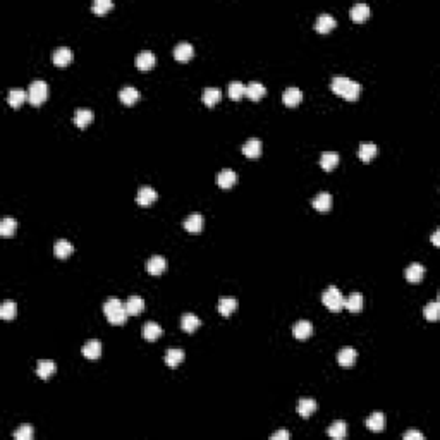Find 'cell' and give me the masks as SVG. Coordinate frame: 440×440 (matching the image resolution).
Returning a JSON list of instances; mask_svg holds the SVG:
<instances>
[{
  "mask_svg": "<svg viewBox=\"0 0 440 440\" xmlns=\"http://www.w3.org/2000/svg\"><path fill=\"white\" fill-rule=\"evenodd\" d=\"M330 88L334 93L344 96L346 100H356L361 93V84L346 76H334L330 79Z\"/></svg>",
  "mask_w": 440,
  "mask_h": 440,
  "instance_id": "cell-1",
  "label": "cell"
},
{
  "mask_svg": "<svg viewBox=\"0 0 440 440\" xmlns=\"http://www.w3.org/2000/svg\"><path fill=\"white\" fill-rule=\"evenodd\" d=\"M322 303L330 311H341L344 308V296L336 286H329L322 294Z\"/></svg>",
  "mask_w": 440,
  "mask_h": 440,
  "instance_id": "cell-2",
  "label": "cell"
},
{
  "mask_svg": "<svg viewBox=\"0 0 440 440\" xmlns=\"http://www.w3.org/2000/svg\"><path fill=\"white\" fill-rule=\"evenodd\" d=\"M48 96V84L41 79H34L28 88V102L31 105H41Z\"/></svg>",
  "mask_w": 440,
  "mask_h": 440,
  "instance_id": "cell-3",
  "label": "cell"
},
{
  "mask_svg": "<svg viewBox=\"0 0 440 440\" xmlns=\"http://www.w3.org/2000/svg\"><path fill=\"white\" fill-rule=\"evenodd\" d=\"M157 198H158V193L151 188V186H141V188L138 189V193H136V203L146 206L153 203Z\"/></svg>",
  "mask_w": 440,
  "mask_h": 440,
  "instance_id": "cell-4",
  "label": "cell"
},
{
  "mask_svg": "<svg viewBox=\"0 0 440 440\" xmlns=\"http://www.w3.org/2000/svg\"><path fill=\"white\" fill-rule=\"evenodd\" d=\"M336 24H337V19L334 17L332 14L323 12L318 15L317 21H315V29H317L318 33H329V31L336 28Z\"/></svg>",
  "mask_w": 440,
  "mask_h": 440,
  "instance_id": "cell-5",
  "label": "cell"
},
{
  "mask_svg": "<svg viewBox=\"0 0 440 440\" xmlns=\"http://www.w3.org/2000/svg\"><path fill=\"white\" fill-rule=\"evenodd\" d=\"M155 62H157V55H155L153 52H150V50H143V52H139L138 55L134 57L136 67L143 69V71H146V69H151L155 65Z\"/></svg>",
  "mask_w": 440,
  "mask_h": 440,
  "instance_id": "cell-6",
  "label": "cell"
},
{
  "mask_svg": "<svg viewBox=\"0 0 440 440\" xmlns=\"http://www.w3.org/2000/svg\"><path fill=\"white\" fill-rule=\"evenodd\" d=\"M332 203H334L332 194L327 193V191H322V193H318L317 196L311 200V205H313L315 208L318 210V212H329V210L332 208Z\"/></svg>",
  "mask_w": 440,
  "mask_h": 440,
  "instance_id": "cell-7",
  "label": "cell"
},
{
  "mask_svg": "<svg viewBox=\"0 0 440 440\" xmlns=\"http://www.w3.org/2000/svg\"><path fill=\"white\" fill-rule=\"evenodd\" d=\"M52 60H53V64H55V65L64 67V65H67L69 62L72 60V50L69 48V46H59V48L53 50Z\"/></svg>",
  "mask_w": 440,
  "mask_h": 440,
  "instance_id": "cell-8",
  "label": "cell"
},
{
  "mask_svg": "<svg viewBox=\"0 0 440 440\" xmlns=\"http://www.w3.org/2000/svg\"><path fill=\"white\" fill-rule=\"evenodd\" d=\"M165 268H167V260L163 258V256H160V255H153V256H150V258L146 260L148 274L158 275V274H162Z\"/></svg>",
  "mask_w": 440,
  "mask_h": 440,
  "instance_id": "cell-9",
  "label": "cell"
},
{
  "mask_svg": "<svg viewBox=\"0 0 440 440\" xmlns=\"http://www.w3.org/2000/svg\"><path fill=\"white\" fill-rule=\"evenodd\" d=\"M237 181V174L232 169H222L219 174H217V184L224 189H229L236 184Z\"/></svg>",
  "mask_w": 440,
  "mask_h": 440,
  "instance_id": "cell-10",
  "label": "cell"
},
{
  "mask_svg": "<svg viewBox=\"0 0 440 440\" xmlns=\"http://www.w3.org/2000/svg\"><path fill=\"white\" fill-rule=\"evenodd\" d=\"M81 351H83V356L88 358V360H96L102 354V342L98 339H89Z\"/></svg>",
  "mask_w": 440,
  "mask_h": 440,
  "instance_id": "cell-11",
  "label": "cell"
},
{
  "mask_svg": "<svg viewBox=\"0 0 440 440\" xmlns=\"http://www.w3.org/2000/svg\"><path fill=\"white\" fill-rule=\"evenodd\" d=\"M194 53V46L189 43V41H179V43L174 46V57L181 62H186L193 57Z\"/></svg>",
  "mask_w": 440,
  "mask_h": 440,
  "instance_id": "cell-12",
  "label": "cell"
},
{
  "mask_svg": "<svg viewBox=\"0 0 440 440\" xmlns=\"http://www.w3.org/2000/svg\"><path fill=\"white\" fill-rule=\"evenodd\" d=\"M356 358H358V351L354 348H349V346L342 348L341 351L337 353V361L341 367H353Z\"/></svg>",
  "mask_w": 440,
  "mask_h": 440,
  "instance_id": "cell-13",
  "label": "cell"
},
{
  "mask_svg": "<svg viewBox=\"0 0 440 440\" xmlns=\"http://www.w3.org/2000/svg\"><path fill=\"white\" fill-rule=\"evenodd\" d=\"M182 225H184V229L189 232H200L201 229H203V215L198 212L191 213V215H188L182 220Z\"/></svg>",
  "mask_w": 440,
  "mask_h": 440,
  "instance_id": "cell-14",
  "label": "cell"
},
{
  "mask_svg": "<svg viewBox=\"0 0 440 440\" xmlns=\"http://www.w3.org/2000/svg\"><path fill=\"white\" fill-rule=\"evenodd\" d=\"M301 98H303V93L298 86H289V88L284 89V93H282V102L286 103L287 107H294V105H298L299 102H301Z\"/></svg>",
  "mask_w": 440,
  "mask_h": 440,
  "instance_id": "cell-15",
  "label": "cell"
},
{
  "mask_svg": "<svg viewBox=\"0 0 440 440\" xmlns=\"http://www.w3.org/2000/svg\"><path fill=\"white\" fill-rule=\"evenodd\" d=\"M318 408L317 401L311 399V397H301V399L298 401V413L299 416H303V418H308V416H311V413H315Z\"/></svg>",
  "mask_w": 440,
  "mask_h": 440,
  "instance_id": "cell-16",
  "label": "cell"
},
{
  "mask_svg": "<svg viewBox=\"0 0 440 440\" xmlns=\"http://www.w3.org/2000/svg\"><path fill=\"white\" fill-rule=\"evenodd\" d=\"M313 332V325H311L310 320H298L293 325V334L296 339H308Z\"/></svg>",
  "mask_w": 440,
  "mask_h": 440,
  "instance_id": "cell-17",
  "label": "cell"
},
{
  "mask_svg": "<svg viewBox=\"0 0 440 440\" xmlns=\"http://www.w3.org/2000/svg\"><path fill=\"white\" fill-rule=\"evenodd\" d=\"M139 96H141V93H139V89H136L134 86H124V88H120V91H119V100L126 105L136 103L139 100Z\"/></svg>",
  "mask_w": 440,
  "mask_h": 440,
  "instance_id": "cell-18",
  "label": "cell"
},
{
  "mask_svg": "<svg viewBox=\"0 0 440 440\" xmlns=\"http://www.w3.org/2000/svg\"><path fill=\"white\" fill-rule=\"evenodd\" d=\"M93 110H89V108L86 107H81V108H76V112H74V124H76L77 127H86L89 122L93 120Z\"/></svg>",
  "mask_w": 440,
  "mask_h": 440,
  "instance_id": "cell-19",
  "label": "cell"
},
{
  "mask_svg": "<svg viewBox=\"0 0 440 440\" xmlns=\"http://www.w3.org/2000/svg\"><path fill=\"white\" fill-rule=\"evenodd\" d=\"M349 14H351V19L353 21H365V19L370 15V5L367 2H356L353 3L351 10H349Z\"/></svg>",
  "mask_w": 440,
  "mask_h": 440,
  "instance_id": "cell-20",
  "label": "cell"
},
{
  "mask_svg": "<svg viewBox=\"0 0 440 440\" xmlns=\"http://www.w3.org/2000/svg\"><path fill=\"white\" fill-rule=\"evenodd\" d=\"M124 306H126L127 313L129 315H138L141 313L143 310H145V299L141 298V296L134 294V296H129L127 298V301L124 303Z\"/></svg>",
  "mask_w": 440,
  "mask_h": 440,
  "instance_id": "cell-21",
  "label": "cell"
},
{
  "mask_svg": "<svg viewBox=\"0 0 440 440\" xmlns=\"http://www.w3.org/2000/svg\"><path fill=\"white\" fill-rule=\"evenodd\" d=\"M367 428L372 432H382L385 428V415L382 411H375L368 416Z\"/></svg>",
  "mask_w": 440,
  "mask_h": 440,
  "instance_id": "cell-22",
  "label": "cell"
},
{
  "mask_svg": "<svg viewBox=\"0 0 440 440\" xmlns=\"http://www.w3.org/2000/svg\"><path fill=\"white\" fill-rule=\"evenodd\" d=\"M141 334H143V337H145L146 341H157V339L162 336V327L158 325L157 322L150 320V322H146L145 325H143Z\"/></svg>",
  "mask_w": 440,
  "mask_h": 440,
  "instance_id": "cell-23",
  "label": "cell"
},
{
  "mask_svg": "<svg viewBox=\"0 0 440 440\" xmlns=\"http://www.w3.org/2000/svg\"><path fill=\"white\" fill-rule=\"evenodd\" d=\"M404 275L410 282H420L425 275V267L422 263H411L408 265V268L404 270Z\"/></svg>",
  "mask_w": 440,
  "mask_h": 440,
  "instance_id": "cell-24",
  "label": "cell"
},
{
  "mask_svg": "<svg viewBox=\"0 0 440 440\" xmlns=\"http://www.w3.org/2000/svg\"><path fill=\"white\" fill-rule=\"evenodd\" d=\"M26 98H28V95H26V91L22 88H12V89H9V93H7V102H9L10 107H14V108L21 107Z\"/></svg>",
  "mask_w": 440,
  "mask_h": 440,
  "instance_id": "cell-25",
  "label": "cell"
},
{
  "mask_svg": "<svg viewBox=\"0 0 440 440\" xmlns=\"http://www.w3.org/2000/svg\"><path fill=\"white\" fill-rule=\"evenodd\" d=\"M344 306L349 311H353V313L360 311L361 308H363V294L358 293V291H354V293L349 294L348 298H344Z\"/></svg>",
  "mask_w": 440,
  "mask_h": 440,
  "instance_id": "cell-26",
  "label": "cell"
},
{
  "mask_svg": "<svg viewBox=\"0 0 440 440\" xmlns=\"http://www.w3.org/2000/svg\"><path fill=\"white\" fill-rule=\"evenodd\" d=\"M237 308V299L232 296H222L219 299V311L222 317H229Z\"/></svg>",
  "mask_w": 440,
  "mask_h": 440,
  "instance_id": "cell-27",
  "label": "cell"
},
{
  "mask_svg": "<svg viewBox=\"0 0 440 440\" xmlns=\"http://www.w3.org/2000/svg\"><path fill=\"white\" fill-rule=\"evenodd\" d=\"M184 356H186L184 349H181V348H170V349H167V353H165V363L169 365V367L174 368V367H177L179 363H182Z\"/></svg>",
  "mask_w": 440,
  "mask_h": 440,
  "instance_id": "cell-28",
  "label": "cell"
},
{
  "mask_svg": "<svg viewBox=\"0 0 440 440\" xmlns=\"http://www.w3.org/2000/svg\"><path fill=\"white\" fill-rule=\"evenodd\" d=\"M200 325H201V320L194 313H184L181 317V327L184 332H189V334L194 332Z\"/></svg>",
  "mask_w": 440,
  "mask_h": 440,
  "instance_id": "cell-29",
  "label": "cell"
},
{
  "mask_svg": "<svg viewBox=\"0 0 440 440\" xmlns=\"http://www.w3.org/2000/svg\"><path fill=\"white\" fill-rule=\"evenodd\" d=\"M17 315V303L14 299H5L0 306V318L3 320H12Z\"/></svg>",
  "mask_w": 440,
  "mask_h": 440,
  "instance_id": "cell-30",
  "label": "cell"
},
{
  "mask_svg": "<svg viewBox=\"0 0 440 440\" xmlns=\"http://www.w3.org/2000/svg\"><path fill=\"white\" fill-rule=\"evenodd\" d=\"M55 370H57V365L53 363L52 360H38V363H36L38 377H41V379H48L52 373H55Z\"/></svg>",
  "mask_w": 440,
  "mask_h": 440,
  "instance_id": "cell-31",
  "label": "cell"
},
{
  "mask_svg": "<svg viewBox=\"0 0 440 440\" xmlns=\"http://www.w3.org/2000/svg\"><path fill=\"white\" fill-rule=\"evenodd\" d=\"M243 153L246 155V157H250V158L260 157V153H262V141H260V139H256V138L248 139V141L243 145Z\"/></svg>",
  "mask_w": 440,
  "mask_h": 440,
  "instance_id": "cell-32",
  "label": "cell"
},
{
  "mask_svg": "<svg viewBox=\"0 0 440 440\" xmlns=\"http://www.w3.org/2000/svg\"><path fill=\"white\" fill-rule=\"evenodd\" d=\"M346 434H348V425H346V422H342V420H337V422H334L332 425L327 428V435L337 440L344 439Z\"/></svg>",
  "mask_w": 440,
  "mask_h": 440,
  "instance_id": "cell-33",
  "label": "cell"
},
{
  "mask_svg": "<svg viewBox=\"0 0 440 440\" xmlns=\"http://www.w3.org/2000/svg\"><path fill=\"white\" fill-rule=\"evenodd\" d=\"M265 93H267V86H265L263 83H258V81H251V83L246 86V93H244V95H248L251 100H260L265 95Z\"/></svg>",
  "mask_w": 440,
  "mask_h": 440,
  "instance_id": "cell-34",
  "label": "cell"
},
{
  "mask_svg": "<svg viewBox=\"0 0 440 440\" xmlns=\"http://www.w3.org/2000/svg\"><path fill=\"white\" fill-rule=\"evenodd\" d=\"M339 163V155L336 151H323L320 157V165L323 170H332L336 169V165Z\"/></svg>",
  "mask_w": 440,
  "mask_h": 440,
  "instance_id": "cell-35",
  "label": "cell"
},
{
  "mask_svg": "<svg viewBox=\"0 0 440 440\" xmlns=\"http://www.w3.org/2000/svg\"><path fill=\"white\" fill-rule=\"evenodd\" d=\"M377 151H379V148H377L375 143H361L360 148H358V155L363 162L372 160L377 155Z\"/></svg>",
  "mask_w": 440,
  "mask_h": 440,
  "instance_id": "cell-36",
  "label": "cell"
},
{
  "mask_svg": "<svg viewBox=\"0 0 440 440\" xmlns=\"http://www.w3.org/2000/svg\"><path fill=\"white\" fill-rule=\"evenodd\" d=\"M72 251H74V246H72V243H69L67 239L55 241V246H53V253H55V256H59V258H67Z\"/></svg>",
  "mask_w": 440,
  "mask_h": 440,
  "instance_id": "cell-37",
  "label": "cell"
},
{
  "mask_svg": "<svg viewBox=\"0 0 440 440\" xmlns=\"http://www.w3.org/2000/svg\"><path fill=\"white\" fill-rule=\"evenodd\" d=\"M220 89L215 88V86H208L203 89V95H201V100L205 102V105H208V107H213L217 102L220 100Z\"/></svg>",
  "mask_w": 440,
  "mask_h": 440,
  "instance_id": "cell-38",
  "label": "cell"
},
{
  "mask_svg": "<svg viewBox=\"0 0 440 440\" xmlns=\"http://www.w3.org/2000/svg\"><path fill=\"white\" fill-rule=\"evenodd\" d=\"M15 229H17V220L12 219V217H5V219L0 220V234L3 237L14 236Z\"/></svg>",
  "mask_w": 440,
  "mask_h": 440,
  "instance_id": "cell-39",
  "label": "cell"
},
{
  "mask_svg": "<svg viewBox=\"0 0 440 440\" xmlns=\"http://www.w3.org/2000/svg\"><path fill=\"white\" fill-rule=\"evenodd\" d=\"M423 315H425L427 320L435 322L440 315V305H439V299H434V301L427 303V306L423 308Z\"/></svg>",
  "mask_w": 440,
  "mask_h": 440,
  "instance_id": "cell-40",
  "label": "cell"
},
{
  "mask_svg": "<svg viewBox=\"0 0 440 440\" xmlns=\"http://www.w3.org/2000/svg\"><path fill=\"white\" fill-rule=\"evenodd\" d=\"M127 315H129V313H127L126 306H120V308L110 311V313L107 315V320L110 323H115V325H120V323H126Z\"/></svg>",
  "mask_w": 440,
  "mask_h": 440,
  "instance_id": "cell-41",
  "label": "cell"
},
{
  "mask_svg": "<svg viewBox=\"0 0 440 440\" xmlns=\"http://www.w3.org/2000/svg\"><path fill=\"white\" fill-rule=\"evenodd\" d=\"M227 91H229V96H231L232 100H239L241 96L246 93V86H244L241 81H231L227 86Z\"/></svg>",
  "mask_w": 440,
  "mask_h": 440,
  "instance_id": "cell-42",
  "label": "cell"
},
{
  "mask_svg": "<svg viewBox=\"0 0 440 440\" xmlns=\"http://www.w3.org/2000/svg\"><path fill=\"white\" fill-rule=\"evenodd\" d=\"M33 435H34L33 427H31L29 423H22V425L12 434V437L17 440H31L33 439Z\"/></svg>",
  "mask_w": 440,
  "mask_h": 440,
  "instance_id": "cell-43",
  "label": "cell"
},
{
  "mask_svg": "<svg viewBox=\"0 0 440 440\" xmlns=\"http://www.w3.org/2000/svg\"><path fill=\"white\" fill-rule=\"evenodd\" d=\"M112 7H114V2H112V0H93V3H91V9L98 15L107 12V10L112 9Z\"/></svg>",
  "mask_w": 440,
  "mask_h": 440,
  "instance_id": "cell-44",
  "label": "cell"
},
{
  "mask_svg": "<svg viewBox=\"0 0 440 440\" xmlns=\"http://www.w3.org/2000/svg\"><path fill=\"white\" fill-rule=\"evenodd\" d=\"M120 306H124V305H122V301H120L119 298H115V296H112V298H107V299H105V303H103V311H105V315H108V313H110V311L117 310V308H120Z\"/></svg>",
  "mask_w": 440,
  "mask_h": 440,
  "instance_id": "cell-45",
  "label": "cell"
},
{
  "mask_svg": "<svg viewBox=\"0 0 440 440\" xmlns=\"http://www.w3.org/2000/svg\"><path fill=\"white\" fill-rule=\"evenodd\" d=\"M403 439L404 440H423L425 437H423V434H420L418 430H410L403 435Z\"/></svg>",
  "mask_w": 440,
  "mask_h": 440,
  "instance_id": "cell-46",
  "label": "cell"
},
{
  "mask_svg": "<svg viewBox=\"0 0 440 440\" xmlns=\"http://www.w3.org/2000/svg\"><path fill=\"white\" fill-rule=\"evenodd\" d=\"M270 439H272V440H289V439H291V432H287V430H279V432H275V434H272V435H270Z\"/></svg>",
  "mask_w": 440,
  "mask_h": 440,
  "instance_id": "cell-47",
  "label": "cell"
},
{
  "mask_svg": "<svg viewBox=\"0 0 440 440\" xmlns=\"http://www.w3.org/2000/svg\"><path fill=\"white\" fill-rule=\"evenodd\" d=\"M432 241H434V244H435V246H439V229L434 232V236H432Z\"/></svg>",
  "mask_w": 440,
  "mask_h": 440,
  "instance_id": "cell-48",
  "label": "cell"
}]
</instances>
